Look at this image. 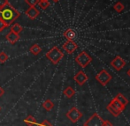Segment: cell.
I'll list each match as a JSON object with an SVG mask.
<instances>
[{"mask_svg": "<svg viewBox=\"0 0 130 126\" xmlns=\"http://www.w3.org/2000/svg\"><path fill=\"white\" fill-rule=\"evenodd\" d=\"M20 17V12L13 8L10 4L0 8V19L7 26H10Z\"/></svg>", "mask_w": 130, "mask_h": 126, "instance_id": "cell-1", "label": "cell"}, {"mask_svg": "<svg viewBox=\"0 0 130 126\" xmlns=\"http://www.w3.org/2000/svg\"><path fill=\"white\" fill-rule=\"evenodd\" d=\"M45 56L52 62L53 65H57V64L59 63L62 58L64 57V53L57 46H54L46 53Z\"/></svg>", "mask_w": 130, "mask_h": 126, "instance_id": "cell-2", "label": "cell"}, {"mask_svg": "<svg viewBox=\"0 0 130 126\" xmlns=\"http://www.w3.org/2000/svg\"><path fill=\"white\" fill-rule=\"evenodd\" d=\"M106 109H107L113 116H119L122 113V111L125 109V108L120 105L114 98V99H112V101L107 105Z\"/></svg>", "mask_w": 130, "mask_h": 126, "instance_id": "cell-3", "label": "cell"}, {"mask_svg": "<svg viewBox=\"0 0 130 126\" xmlns=\"http://www.w3.org/2000/svg\"><path fill=\"white\" fill-rule=\"evenodd\" d=\"M75 62L80 67L85 68L86 66H88L92 62V57L86 51H82L75 57Z\"/></svg>", "mask_w": 130, "mask_h": 126, "instance_id": "cell-4", "label": "cell"}, {"mask_svg": "<svg viewBox=\"0 0 130 126\" xmlns=\"http://www.w3.org/2000/svg\"><path fill=\"white\" fill-rule=\"evenodd\" d=\"M111 78H112L111 75L107 72V71L104 70V69L101 70L96 75V79L98 80L102 86H106L110 81H111Z\"/></svg>", "mask_w": 130, "mask_h": 126, "instance_id": "cell-5", "label": "cell"}, {"mask_svg": "<svg viewBox=\"0 0 130 126\" xmlns=\"http://www.w3.org/2000/svg\"><path fill=\"white\" fill-rule=\"evenodd\" d=\"M66 116L72 123H75L82 117V113L76 107H73L70 109V110L67 111Z\"/></svg>", "mask_w": 130, "mask_h": 126, "instance_id": "cell-6", "label": "cell"}, {"mask_svg": "<svg viewBox=\"0 0 130 126\" xmlns=\"http://www.w3.org/2000/svg\"><path fill=\"white\" fill-rule=\"evenodd\" d=\"M102 118L98 113H94L87 121L85 122L83 126H102Z\"/></svg>", "mask_w": 130, "mask_h": 126, "instance_id": "cell-7", "label": "cell"}, {"mask_svg": "<svg viewBox=\"0 0 130 126\" xmlns=\"http://www.w3.org/2000/svg\"><path fill=\"white\" fill-rule=\"evenodd\" d=\"M111 65L116 71H120L126 65V61L120 56H117L111 62Z\"/></svg>", "mask_w": 130, "mask_h": 126, "instance_id": "cell-8", "label": "cell"}, {"mask_svg": "<svg viewBox=\"0 0 130 126\" xmlns=\"http://www.w3.org/2000/svg\"><path fill=\"white\" fill-rule=\"evenodd\" d=\"M78 48V45L74 41H67L63 44V50H65L67 54H73Z\"/></svg>", "mask_w": 130, "mask_h": 126, "instance_id": "cell-9", "label": "cell"}, {"mask_svg": "<svg viewBox=\"0 0 130 126\" xmlns=\"http://www.w3.org/2000/svg\"><path fill=\"white\" fill-rule=\"evenodd\" d=\"M74 81L80 86H82L88 81V76L83 71H79L74 76Z\"/></svg>", "mask_w": 130, "mask_h": 126, "instance_id": "cell-10", "label": "cell"}, {"mask_svg": "<svg viewBox=\"0 0 130 126\" xmlns=\"http://www.w3.org/2000/svg\"><path fill=\"white\" fill-rule=\"evenodd\" d=\"M40 12L35 6H29V8L26 11V15L30 19H36L39 16Z\"/></svg>", "mask_w": 130, "mask_h": 126, "instance_id": "cell-11", "label": "cell"}, {"mask_svg": "<svg viewBox=\"0 0 130 126\" xmlns=\"http://www.w3.org/2000/svg\"><path fill=\"white\" fill-rule=\"evenodd\" d=\"M5 38H6V40L11 43V44H14V43H17V41L20 40V34L11 31V32H9L8 34H6Z\"/></svg>", "mask_w": 130, "mask_h": 126, "instance_id": "cell-12", "label": "cell"}, {"mask_svg": "<svg viewBox=\"0 0 130 126\" xmlns=\"http://www.w3.org/2000/svg\"><path fill=\"white\" fill-rule=\"evenodd\" d=\"M64 36L67 41H74L76 38V33L74 29L68 28L64 32Z\"/></svg>", "mask_w": 130, "mask_h": 126, "instance_id": "cell-13", "label": "cell"}, {"mask_svg": "<svg viewBox=\"0 0 130 126\" xmlns=\"http://www.w3.org/2000/svg\"><path fill=\"white\" fill-rule=\"evenodd\" d=\"M114 98L116 99V101H118L121 106H123L124 108H126V106L128 104V99H127L125 95H123L122 94H120V93L117 94Z\"/></svg>", "mask_w": 130, "mask_h": 126, "instance_id": "cell-14", "label": "cell"}, {"mask_svg": "<svg viewBox=\"0 0 130 126\" xmlns=\"http://www.w3.org/2000/svg\"><path fill=\"white\" fill-rule=\"evenodd\" d=\"M63 93H64V95H65L67 98H68V99L72 98L73 96H74V94H75V91H74V89L72 87H66Z\"/></svg>", "mask_w": 130, "mask_h": 126, "instance_id": "cell-15", "label": "cell"}, {"mask_svg": "<svg viewBox=\"0 0 130 126\" xmlns=\"http://www.w3.org/2000/svg\"><path fill=\"white\" fill-rule=\"evenodd\" d=\"M29 51H30L33 55H35V56H37V55L40 54V52L42 51V48L40 47L39 44H37V43H35V44H33L32 46L30 47Z\"/></svg>", "mask_w": 130, "mask_h": 126, "instance_id": "cell-16", "label": "cell"}, {"mask_svg": "<svg viewBox=\"0 0 130 126\" xmlns=\"http://www.w3.org/2000/svg\"><path fill=\"white\" fill-rule=\"evenodd\" d=\"M24 123L27 126H34L36 123V120L33 116H28L24 119Z\"/></svg>", "mask_w": 130, "mask_h": 126, "instance_id": "cell-17", "label": "cell"}, {"mask_svg": "<svg viewBox=\"0 0 130 126\" xmlns=\"http://www.w3.org/2000/svg\"><path fill=\"white\" fill-rule=\"evenodd\" d=\"M43 108L44 109H46L47 111H51L54 108V103L51 101V100L47 99L46 101L43 103Z\"/></svg>", "mask_w": 130, "mask_h": 126, "instance_id": "cell-18", "label": "cell"}, {"mask_svg": "<svg viewBox=\"0 0 130 126\" xmlns=\"http://www.w3.org/2000/svg\"><path fill=\"white\" fill-rule=\"evenodd\" d=\"M22 29H23L22 27L20 24H18V23H15V24H13L11 27V31L16 33V34H20L22 31Z\"/></svg>", "mask_w": 130, "mask_h": 126, "instance_id": "cell-19", "label": "cell"}, {"mask_svg": "<svg viewBox=\"0 0 130 126\" xmlns=\"http://www.w3.org/2000/svg\"><path fill=\"white\" fill-rule=\"evenodd\" d=\"M113 8H114V10L116 11L117 12H123L125 6H124V5L121 2H117L114 5V6H113Z\"/></svg>", "mask_w": 130, "mask_h": 126, "instance_id": "cell-20", "label": "cell"}, {"mask_svg": "<svg viewBox=\"0 0 130 126\" xmlns=\"http://www.w3.org/2000/svg\"><path fill=\"white\" fill-rule=\"evenodd\" d=\"M38 5H39V6L41 9H43V10H46V9L50 6V2H49L48 0H45V1H39Z\"/></svg>", "mask_w": 130, "mask_h": 126, "instance_id": "cell-21", "label": "cell"}, {"mask_svg": "<svg viewBox=\"0 0 130 126\" xmlns=\"http://www.w3.org/2000/svg\"><path fill=\"white\" fill-rule=\"evenodd\" d=\"M9 56L8 55L6 54L5 52H4V51H2V52H0V63H5V62L8 60Z\"/></svg>", "mask_w": 130, "mask_h": 126, "instance_id": "cell-22", "label": "cell"}, {"mask_svg": "<svg viewBox=\"0 0 130 126\" xmlns=\"http://www.w3.org/2000/svg\"><path fill=\"white\" fill-rule=\"evenodd\" d=\"M25 1L29 6H36L39 3V0H25Z\"/></svg>", "mask_w": 130, "mask_h": 126, "instance_id": "cell-23", "label": "cell"}, {"mask_svg": "<svg viewBox=\"0 0 130 126\" xmlns=\"http://www.w3.org/2000/svg\"><path fill=\"white\" fill-rule=\"evenodd\" d=\"M8 27V26L5 24V23L4 22L2 19H0V32H2V31H3L4 29H5V27Z\"/></svg>", "mask_w": 130, "mask_h": 126, "instance_id": "cell-24", "label": "cell"}, {"mask_svg": "<svg viewBox=\"0 0 130 126\" xmlns=\"http://www.w3.org/2000/svg\"><path fill=\"white\" fill-rule=\"evenodd\" d=\"M102 126H113V124L111 122L108 121V120H103V122H102Z\"/></svg>", "mask_w": 130, "mask_h": 126, "instance_id": "cell-25", "label": "cell"}, {"mask_svg": "<svg viewBox=\"0 0 130 126\" xmlns=\"http://www.w3.org/2000/svg\"><path fill=\"white\" fill-rule=\"evenodd\" d=\"M37 126H52L50 123L48 122V120H44L43 122H42L41 123H39Z\"/></svg>", "mask_w": 130, "mask_h": 126, "instance_id": "cell-26", "label": "cell"}, {"mask_svg": "<svg viewBox=\"0 0 130 126\" xmlns=\"http://www.w3.org/2000/svg\"><path fill=\"white\" fill-rule=\"evenodd\" d=\"M7 4H9L8 0H0V8L5 6V5H7Z\"/></svg>", "mask_w": 130, "mask_h": 126, "instance_id": "cell-27", "label": "cell"}, {"mask_svg": "<svg viewBox=\"0 0 130 126\" xmlns=\"http://www.w3.org/2000/svg\"><path fill=\"white\" fill-rule=\"evenodd\" d=\"M4 94H5V89H4L2 87H0V97L3 96Z\"/></svg>", "mask_w": 130, "mask_h": 126, "instance_id": "cell-28", "label": "cell"}, {"mask_svg": "<svg viewBox=\"0 0 130 126\" xmlns=\"http://www.w3.org/2000/svg\"><path fill=\"white\" fill-rule=\"evenodd\" d=\"M127 75H128V77L130 78V69H129L128 71H127Z\"/></svg>", "mask_w": 130, "mask_h": 126, "instance_id": "cell-29", "label": "cell"}, {"mask_svg": "<svg viewBox=\"0 0 130 126\" xmlns=\"http://www.w3.org/2000/svg\"><path fill=\"white\" fill-rule=\"evenodd\" d=\"M52 1H53V2H55V3H57V2H58L59 0H52Z\"/></svg>", "mask_w": 130, "mask_h": 126, "instance_id": "cell-30", "label": "cell"}, {"mask_svg": "<svg viewBox=\"0 0 130 126\" xmlns=\"http://www.w3.org/2000/svg\"><path fill=\"white\" fill-rule=\"evenodd\" d=\"M39 1H45V0H39Z\"/></svg>", "mask_w": 130, "mask_h": 126, "instance_id": "cell-31", "label": "cell"}, {"mask_svg": "<svg viewBox=\"0 0 130 126\" xmlns=\"http://www.w3.org/2000/svg\"><path fill=\"white\" fill-rule=\"evenodd\" d=\"M0 111H1V107H0Z\"/></svg>", "mask_w": 130, "mask_h": 126, "instance_id": "cell-32", "label": "cell"}]
</instances>
